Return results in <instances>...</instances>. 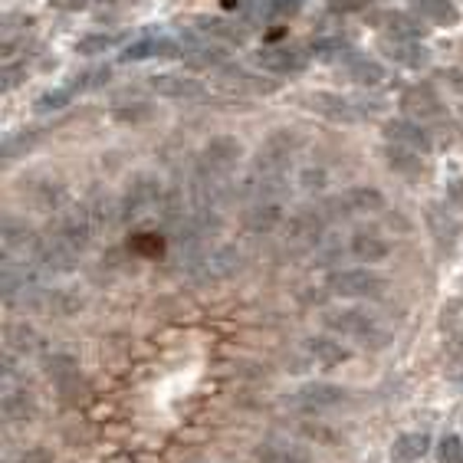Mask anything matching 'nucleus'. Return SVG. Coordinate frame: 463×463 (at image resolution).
Listing matches in <instances>:
<instances>
[{"mask_svg":"<svg viewBox=\"0 0 463 463\" xmlns=\"http://www.w3.org/2000/svg\"><path fill=\"white\" fill-rule=\"evenodd\" d=\"M322 326L332 329L342 339H352L358 345H372L384 348L392 342V332L384 326L372 309H362V306H339V309H326L322 312Z\"/></svg>","mask_w":463,"mask_h":463,"instance_id":"f257e3e1","label":"nucleus"},{"mask_svg":"<svg viewBox=\"0 0 463 463\" xmlns=\"http://www.w3.org/2000/svg\"><path fill=\"white\" fill-rule=\"evenodd\" d=\"M243 267V253L233 243H211L204 253H197L194 260H187L181 273L194 286H214L231 279L233 273H241Z\"/></svg>","mask_w":463,"mask_h":463,"instance_id":"f03ea898","label":"nucleus"},{"mask_svg":"<svg viewBox=\"0 0 463 463\" xmlns=\"http://www.w3.org/2000/svg\"><path fill=\"white\" fill-rule=\"evenodd\" d=\"M243 155V145L233 135H214L194 158V175L207 181H233V168Z\"/></svg>","mask_w":463,"mask_h":463,"instance_id":"7ed1b4c3","label":"nucleus"},{"mask_svg":"<svg viewBox=\"0 0 463 463\" xmlns=\"http://www.w3.org/2000/svg\"><path fill=\"white\" fill-rule=\"evenodd\" d=\"M326 286L332 296H342V299H378L388 289V279L372 267H348L335 269Z\"/></svg>","mask_w":463,"mask_h":463,"instance_id":"20e7f679","label":"nucleus"},{"mask_svg":"<svg viewBox=\"0 0 463 463\" xmlns=\"http://www.w3.org/2000/svg\"><path fill=\"white\" fill-rule=\"evenodd\" d=\"M296 148H299V138H296L289 128H277L267 142L257 148V158H253V171H267V175H289V165L296 158Z\"/></svg>","mask_w":463,"mask_h":463,"instance_id":"39448f33","label":"nucleus"},{"mask_svg":"<svg viewBox=\"0 0 463 463\" xmlns=\"http://www.w3.org/2000/svg\"><path fill=\"white\" fill-rule=\"evenodd\" d=\"M384 211V194L378 187H348L342 194L329 197L326 201V214L329 217H368V214H382Z\"/></svg>","mask_w":463,"mask_h":463,"instance_id":"423d86ee","label":"nucleus"},{"mask_svg":"<svg viewBox=\"0 0 463 463\" xmlns=\"http://www.w3.org/2000/svg\"><path fill=\"white\" fill-rule=\"evenodd\" d=\"M161 201H165V187L152 175H138V178L128 181V191L122 194V221H138V217L158 211Z\"/></svg>","mask_w":463,"mask_h":463,"instance_id":"0eeeda50","label":"nucleus"},{"mask_svg":"<svg viewBox=\"0 0 463 463\" xmlns=\"http://www.w3.org/2000/svg\"><path fill=\"white\" fill-rule=\"evenodd\" d=\"M306 106H309L312 112L326 116L329 122H342V125L365 122V118L372 116V109L362 106L358 99L339 96V92H312V96L306 99Z\"/></svg>","mask_w":463,"mask_h":463,"instance_id":"6e6552de","label":"nucleus"},{"mask_svg":"<svg viewBox=\"0 0 463 463\" xmlns=\"http://www.w3.org/2000/svg\"><path fill=\"white\" fill-rule=\"evenodd\" d=\"M329 214H326V207L316 211V207H303V211H296L289 221H286V237L299 247H319L326 237H329Z\"/></svg>","mask_w":463,"mask_h":463,"instance_id":"1a4fd4ad","label":"nucleus"},{"mask_svg":"<svg viewBox=\"0 0 463 463\" xmlns=\"http://www.w3.org/2000/svg\"><path fill=\"white\" fill-rule=\"evenodd\" d=\"M345 402V388L326 382H309L299 392H293V408L306 411V414H322V411L339 408Z\"/></svg>","mask_w":463,"mask_h":463,"instance_id":"9d476101","label":"nucleus"},{"mask_svg":"<svg viewBox=\"0 0 463 463\" xmlns=\"http://www.w3.org/2000/svg\"><path fill=\"white\" fill-rule=\"evenodd\" d=\"M309 56L299 46H263L260 53H253L260 70L277 72V76H289V72H303L309 66Z\"/></svg>","mask_w":463,"mask_h":463,"instance_id":"9b49d317","label":"nucleus"},{"mask_svg":"<svg viewBox=\"0 0 463 463\" xmlns=\"http://www.w3.org/2000/svg\"><path fill=\"white\" fill-rule=\"evenodd\" d=\"M0 247H4V257H20V260H33L36 247H40V237L30 227L27 221H17V217H7L4 227H0Z\"/></svg>","mask_w":463,"mask_h":463,"instance_id":"f8f14e48","label":"nucleus"},{"mask_svg":"<svg viewBox=\"0 0 463 463\" xmlns=\"http://www.w3.org/2000/svg\"><path fill=\"white\" fill-rule=\"evenodd\" d=\"M217 86L231 96H267V92H277V82L263 80L257 72L237 70V66H223L217 72Z\"/></svg>","mask_w":463,"mask_h":463,"instance_id":"ddd939ff","label":"nucleus"},{"mask_svg":"<svg viewBox=\"0 0 463 463\" xmlns=\"http://www.w3.org/2000/svg\"><path fill=\"white\" fill-rule=\"evenodd\" d=\"M148 90L161 99H201L204 96V82L194 80V76H184V72H158V76H148Z\"/></svg>","mask_w":463,"mask_h":463,"instance_id":"4468645a","label":"nucleus"},{"mask_svg":"<svg viewBox=\"0 0 463 463\" xmlns=\"http://www.w3.org/2000/svg\"><path fill=\"white\" fill-rule=\"evenodd\" d=\"M384 138H388V145H402L411 152L430 155V135L414 118H388L384 122Z\"/></svg>","mask_w":463,"mask_h":463,"instance_id":"2eb2a0df","label":"nucleus"},{"mask_svg":"<svg viewBox=\"0 0 463 463\" xmlns=\"http://www.w3.org/2000/svg\"><path fill=\"white\" fill-rule=\"evenodd\" d=\"M402 109L408 112V118H414L420 125L444 118V106H440V99L434 96L430 86H411V90H404Z\"/></svg>","mask_w":463,"mask_h":463,"instance_id":"dca6fc26","label":"nucleus"},{"mask_svg":"<svg viewBox=\"0 0 463 463\" xmlns=\"http://www.w3.org/2000/svg\"><path fill=\"white\" fill-rule=\"evenodd\" d=\"M384 56L404 70H428L430 66V53L428 46H420L418 40H404V36H384L382 40Z\"/></svg>","mask_w":463,"mask_h":463,"instance_id":"f3484780","label":"nucleus"},{"mask_svg":"<svg viewBox=\"0 0 463 463\" xmlns=\"http://www.w3.org/2000/svg\"><path fill=\"white\" fill-rule=\"evenodd\" d=\"M247 227L253 233H273L279 231L289 217H286V201H253L247 204V214H243Z\"/></svg>","mask_w":463,"mask_h":463,"instance_id":"a211bd4d","label":"nucleus"},{"mask_svg":"<svg viewBox=\"0 0 463 463\" xmlns=\"http://www.w3.org/2000/svg\"><path fill=\"white\" fill-rule=\"evenodd\" d=\"M345 250H348V257L358 260V263H382V260H388V253H392V243L374 231H355L348 237Z\"/></svg>","mask_w":463,"mask_h":463,"instance_id":"6ab92c4d","label":"nucleus"},{"mask_svg":"<svg viewBox=\"0 0 463 463\" xmlns=\"http://www.w3.org/2000/svg\"><path fill=\"white\" fill-rule=\"evenodd\" d=\"M0 414L7 424H27L36 414V402L30 388H20V384H4V398H0Z\"/></svg>","mask_w":463,"mask_h":463,"instance_id":"aec40b11","label":"nucleus"},{"mask_svg":"<svg viewBox=\"0 0 463 463\" xmlns=\"http://www.w3.org/2000/svg\"><path fill=\"white\" fill-rule=\"evenodd\" d=\"M342 70H345V76L355 82V86H382V82L388 80V70H384L382 62L365 53H358V50L342 62Z\"/></svg>","mask_w":463,"mask_h":463,"instance_id":"412c9836","label":"nucleus"},{"mask_svg":"<svg viewBox=\"0 0 463 463\" xmlns=\"http://www.w3.org/2000/svg\"><path fill=\"white\" fill-rule=\"evenodd\" d=\"M86 306V299H82V293H76V289H66V286H46V293L40 296V303H36V309L43 312H53V316H60V319H66V316H76V312Z\"/></svg>","mask_w":463,"mask_h":463,"instance_id":"4be33fe9","label":"nucleus"},{"mask_svg":"<svg viewBox=\"0 0 463 463\" xmlns=\"http://www.w3.org/2000/svg\"><path fill=\"white\" fill-rule=\"evenodd\" d=\"M152 56H181V46L175 40H168V36H142V40L125 46L122 60L142 62V60H152Z\"/></svg>","mask_w":463,"mask_h":463,"instance_id":"5701e85b","label":"nucleus"},{"mask_svg":"<svg viewBox=\"0 0 463 463\" xmlns=\"http://www.w3.org/2000/svg\"><path fill=\"white\" fill-rule=\"evenodd\" d=\"M7 345H4V352H10V355L17 358H27V355H36L40 348H43V335L33 329V326H27V322H17V326H7Z\"/></svg>","mask_w":463,"mask_h":463,"instance_id":"b1692460","label":"nucleus"},{"mask_svg":"<svg viewBox=\"0 0 463 463\" xmlns=\"http://www.w3.org/2000/svg\"><path fill=\"white\" fill-rule=\"evenodd\" d=\"M86 214H90L96 233L112 231V227L122 221V204H118V201H112L109 194H92L90 201H86Z\"/></svg>","mask_w":463,"mask_h":463,"instance_id":"393cba45","label":"nucleus"},{"mask_svg":"<svg viewBox=\"0 0 463 463\" xmlns=\"http://www.w3.org/2000/svg\"><path fill=\"white\" fill-rule=\"evenodd\" d=\"M414 14L420 20L434 24V27H454V24H460V10H457L454 0H418Z\"/></svg>","mask_w":463,"mask_h":463,"instance_id":"a878e982","label":"nucleus"},{"mask_svg":"<svg viewBox=\"0 0 463 463\" xmlns=\"http://www.w3.org/2000/svg\"><path fill=\"white\" fill-rule=\"evenodd\" d=\"M306 352H309L322 368H335V365H342V362H348V355H352L342 342L326 339V335H312V339H306Z\"/></svg>","mask_w":463,"mask_h":463,"instance_id":"bb28decb","label":"nucleus"},{"mask_svg":"<svg viewBox=\"0 0 463 463\" xmlns=\"http://www.w3.org/2000/svg\"><path fill=\"white\" fill-rule=\"evenodd\" d=\"M260 463H312L309 450L299 444H289V440H269V444L260 447Z\"/></svg>","mask_w":463,"mask_h":463,"instance_id":"cd10ccee","label":"nucleus"},{"mask_svg":"<svg viewBox=\"0 0 463 463\" xmlns=\"http://www.w3.org/2000/svg\"><path fill=\"white\" fill-rule=\"evenodd\" d=\"M430 450V437L424 430H414V434H402L392 444V460L394 463H414Z\"/></svg>","mask_w":463,"mask_h":463,"instance_id":"c85d7f7f","label":"nucleus"},{"mask_svg":"<svg viewBox=\"0 0 463 463\" xmlns=\"http://www.w3.org/2000/svg\"><path fill=\"white\" fill-rule=\"evenodd\" d=\"M374 27H382L384 33L392 36H404V40H418L424 33L418 20H411L408 14H394V10H382V14H374Z\"/></svg>","mask_w":463,"mask_h":463,"instance_id":"c756f323","label":"nucleus"},{"mask_svg":"<svg viewBox=\"0 0 463 463\" xmlns=\"http://www.w3.org/2000/svg\"><path fill=\"white\" fill-rule=\"evenodd\" d=\"M191 33L204 36V40H214V43L227 46V43H241L243 33L237 27H231V24H223V20H211V17H201L197 20V27L191 30Z\"/></svg>","mask_w":463,"mask_h":463,"instance_id":"7c9ffc66","label":"nucleus"},{"mask_svg":"<svg viewBox=\"0 0 463 463\" xmlns=\"http://www.w3.org/2000/svg\"><path fill=\"white\" fill-rule=\"evenodd\" d=\"M309 50H312V56H319V60H335L339 66L355 53V46L348 43V40H342V36H319V40H312Z\"/></svg>","mask_w":463,"mask_h":463,"instance_id":"2f4dec72","label":"nucleus"},{"mask_svg":"<svg viewBox=\"0 0 463 463\" xmlns=\"http://www.w3.org/2000/svg\"><path fill=\"white\" fill-rule=\"evenodd\" d=\"M43 368L53 382H66V378H76V374H80V362H76L70 352H53V355H46Z\"/></svg>","mask_w":463,"mask_h":463,"instance_id":"473e14b6","label":"nucleus"},{"mask_svg":"<svg viewBox=\"0 0 463 463\" xmlns=\"http://www.w3.org/2000/svg\"><path fill=\"white\" fill-rule=\"evenodd\" d=\"M424 158L428 155L411 152V148H402V145H388V165L394 171H404V175H414V171L424 168Z\"/></svg>","mask_w":463,"mask_h":463,"instance_id":"72a5a7b5","label":"nucleus"},{"mask_svg":"<svg viewBox=\"0 0 463 463\" xmlns=\"http://www.w3.org/2000/svg\"><path fill=\"white\" fill-rule=\"evenodd\" d=\"M116 43H118V40L112 33H90V36H82L80 43H76V53H80V56H99V53H109Z\"/></svg>","mask_w":463,"mask_h":463,"instance_id":"f704fd0d","label":"nucleus"},{"mask_svg":"<svg viewBox=\"0 0 463 463\" xmlns=\"http://www.w3.org/2000/svg\"><path fill=\"white\" fill-rule=\"evenodd\" d=\"M72 96H76V90H72V86H62V90L43 92V96L36 99V112H60V109L70 106Z\"/></svg>","mask_w":463,"mask_h":463,"instance_id":"c9c22d12","label":"nucleus"},{"mask_svg":"<svg viewBox=\"0 0 463 463\" xmlns=\"http://www.w3.org/2000/svg\"><path fill=\"white\" fill-rule=\"evenodd\" d=\"M440 463H463V440L460 437H444L440 440V457H437Z\"/></svg>","mask_w":463,"mask_h":463,"instance_id":"e433bc0d","label":"nucleus"},{"mask_svg":"<svg viewBox=\"0 0 463 463\" xmlns=\"http://www.w3.org/2000/svg\"><path fill=\"white\" fill-rule=\"evenodd\" d=\"M299 187H303V191H322V187H326V171L316 168V165L303 168L299 171Z\"/></svg>","mask_w":463,"mask_h":463,"instance_id":"4c0bfd02","label":"nucleus"},{"mask_svg":"<svg viewBox=\"0 0 463 463\" xmlns=\"http://www.w3.org/2000/svg\"><path fill=\"white\" fill-rule=\"evenodd\" d=\"M372 7V0H332V10L335 14H362V10Z\"/></svg>","mask_w":463,"mask_h":463,"instance_id":"58836bf2","label":"nucleus"},{"mask_svg":"<svg viewBox=\"0 0 463 463\" xmlns=\"http://www.w3.org/2000/svg\"><path fill=\"white\" fill-rule=\"evenodd\" d=\"M20 76H24V66H4V72H0V86H4V92H10L14 86L20 82Z\"/></svg>","mask_w":463,"mask_h":463,"instance_id":"ea45409f","label":"nucleus"},{"mask_svg":"<svg viewBox=\"0 0 463 463\" xmlns=\"http://www.w3.org/2000/svg\"><path fill=\"white\" fill-rule=\"evenodd\" d=\"M152 116V109H116V118L118 122H142V118Z\"/></svg>","mask_w":463,"mask_h":463,"instance_id":"a19ab883","label":"nucleus"},{"mask_svg":"<svg viewBox=\"0 0 463 463\" xmlns=\"http://www.w3.org/2000/svg\"><path fill=\"white\" fill-rule=\"evenodd\" d=\"M267 7L273 14H296V10L303 7V0H267Z\"/></svg>","mask_w":463,"mask_h":463,"instance_id":"79ce46f5","label":"nucleus"},{"mask_svg":"<svg viewBox=\"0 0 463 463\" xmlns=\"http://www.w3.org/2000/svg\"><path fill=\"white\" fill-rule=\"evenodd\" d=\"M50 7L56 10H66V14H76V10L86 7V0H50Z\"/></svg>","mask_w":463,"mask_h":463,"instance_id":"37998d69","label":"nucleus"},{"mask_svg":"<svg viewBox=\"0 0 463 463\" xmlns=\"http://www.w3.org/2000/svg\"><path fill=\"white\" fill-rule=\"evenodd\" d=\"M20 463H53V457H50V450H30L27 457H20Z\"/></svg>","mask_w":463,"mask_h":463,"instance_id":"c03bdc74","label":"nucleus"},{"mask_svg":"<svg viewBox=\"0 0 463 463\" xmlns=\"http://www.w3.org/2000/svg\"><path fill=\"white\" fill-rule=\"evenodd\" d=\"M450 201H454L457 207H463V178L450 181Z\"/></svg>","mask_w":463,"mask_h":463,"instance_id":"a18cd8bd","label":"nucleus"}]
</instances>
